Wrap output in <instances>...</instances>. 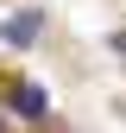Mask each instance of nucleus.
I'll return each mask as SVG.
<instances>
[{"label": "nucleus", "instance_id": "f03ea898", "mask_svg": "<svg viewBox=\"0 0 126 133\" xmlns=\"http://www.w3.org/2000/svg\"><path fill=\"white\" fill-rule=\"evenodd\" d=\"M0 38H6V44H32V38H38V13H19V19H6V25H0Z\"/></svg>", "mask_w": 126, "mask_h": 133}, {"label": "nucleus", "instance_id": "7ed1b4c3", "mask_svg": "<svg viewBox=\"0 0 126 133\" xmlns=\"http://www.w3.org/2000/svg\"><path fill=\"white\" fill-rule=\"evenodd\" d=\"M0 133H6V127H0Z\"/></svg>", "mask_w": 126, "mask_h": 133}, {"label": "nucleus", "instance_id": "f257e3e1", "mask_svg": "<svg viewBox=\"0 0 126 133\" xmlns=\"http://www.w3.org/2000/svg\"><path fill=\"white\" fill-rule=\"evenodd\" d=\"M0 89H6V102L19 108V114H32V121H38V114H44V95L32 89V82H0Z\"/></svg>", "mask_w": 126, "mask_h": 133}]
</instances>
